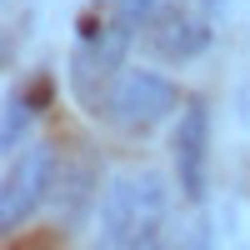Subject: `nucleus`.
Returning <instances> with one entry per match:
<instances>
[{"mask_svg":"<svg viewBox=\"0 0 250 250\" xmlns=\"http://www.w3.org/2000/svg\"><path fill=\"white\" fill-rule=\"evenodd\" d=\"M170 195L155 170H125L100 195V230L95 250H160Z\"/></svg>","mask_w":250,"mask_h":250,"instance_id":"f257e3e1","label":"nucleus"},{"mask_svg":"<svg viewBox=\"0 0 250 250\" xmlns=\"http://www.w3.org/2000/svg\"><path fill=\"white\" fill-rule=\"evenodd\" d=\"M130 25H120L115 15H100V20H90L85 30H80V40H75V55H70V85H75V95L90 100L95 95H105L110 90V80L120 75V55L130 50Z\"/></svg>","mask_w":250,"mask_h":250,"instance_id":"f03ea898","label":"nucleus"},{"mask_svg":"<svg viewBox=\"0 0 250 250\" xmlns=\"http://www.w3.org/2000/svg\"><path fill=\"white\" fill-rule=\"evenodd\" d=\"M175 100L180 95H175V85L165 75H155V70H120L110 80V90H105V120L120 125V130H130V135H140V130H150V125H160L170 115Z\"/></svg>","mask_w":250,"mask_h":250,"instance_id":"7ed1b4c3","label":"nucleus"},{"mask_svg":"<svg viewBox=\"0 0 250 250\" xmlns=\"http://www.w3.org/2000/svg\"><path fill=\"white\" fill-rule=\"evenodd\" d=\"M50 180H55V155L45 145H25L5 165V180H0V225L15 230L25 215H35V205L45 200Z\"/></svg>","mask_w":250,"mask_h":250,"instance_id":"20e7f679","label":"nucleus"},{"mask_svg":"<svg viewBox=\"0 0 250 250\" xmlns=\"http://www.w3.org/2000/svg\"><path fill=\"white\" fill-rule=\"evenodd\" d=\"M170 155H175L180 195L190 205H200L205 200V170H210V110H205V100H185V110L175 120Z\"/></svg>","mask_w":250,"mask_h":250,"instance_id":"39448f33","label":"nucleus"},{"mask_svg":"<svg viewBox=\"0 0 250 250\" xmlns=\"http://www.w3.org/2000/svg\"><path fill=\"white\" fill-rule=\"evenodd\" d=\"M140 35L150 45V55H160V60H195L210 50V20L195 10H180V5H165Z\"/></svg>","mask_w":250,"mask_h":250,"instance_id":"423d86ee","label":"nucleus"},{"mask_svg":"<svg viewBox=\"0 0 250 250\" xmlns=\"http://www.w3.org/2000/svg\"><path fill=\"white\" fill-rule=\"evenodd\" d=\"M165 5H170V0H115V10H110V15L120 20V25H130V30H145Z\"/></svg>","mask_w":250,"mask_h":250,"instance_id":"0eeeda50","label":"nucleus"},{"mask_svg":"<svg viewBox=\"0 0 250 250\" xmlns=\"http://www.w3.org/2000/svg\"><path fill=\"white\" fill-rule=\"evenodd\" d=\"M25 125H30V105H25V95H10L5 100V130H0V145H5V150H15L20 145V135H25Z\"/></svg>","mask_w":250,"mask_h":250,"instance_id":"6e6552de","label":"nucleus"},{"mask_svg":"<svg viewBox=\"0 0 250 250\" xmlns=\"http://www.w3.org/2000/svg\"><path fill=\"white\" fill-rule=\"evenodd\" d=\"M205 245H210V225L195 215V220H190V245H185V250H205Z\"/></svg>","mask_w":250,"mask_h":250,"instance_id":"1a4fd4ad","label":"nucleus"}]
</instances>
